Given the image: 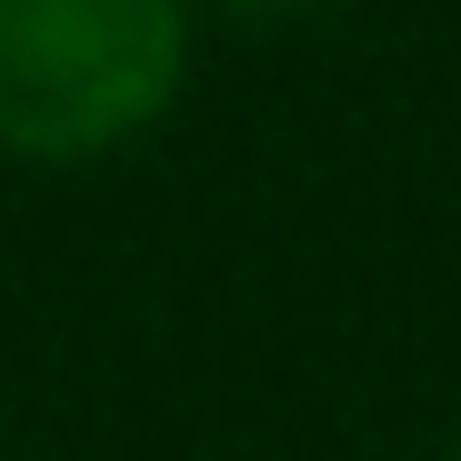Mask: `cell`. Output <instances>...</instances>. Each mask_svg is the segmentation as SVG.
I'll use <instances>...</instances> for the list:
<instances>
[{"instance_id": "cell-1", "label": "cell", "mask_w": 461, "mask_h": 461, "mask_svg": "<svg viewBox=\"0 0 461 461\" xmlns=\"http://www.w3.org/2000/svg\"><path fill=\"white\" fill-rule=\"evenodd\" d=\"M191 70L181 0H0V150L101 161L171 111Z\"/></svg>"}, {"instance_id": "cell-2", "label": "cell", "mask_w": 461, "mask_h": 461, "mask_svg": "<svg viewBox=\"0 0 461 461\" xmlns=\"http://www.w3.org/2000/svg\"><path fill=\"white\" fill-rule=\"evenodd\" d=\"M221 11H241V21H312V11H331V0H221Z\"/></svg>"}]
</instances>
